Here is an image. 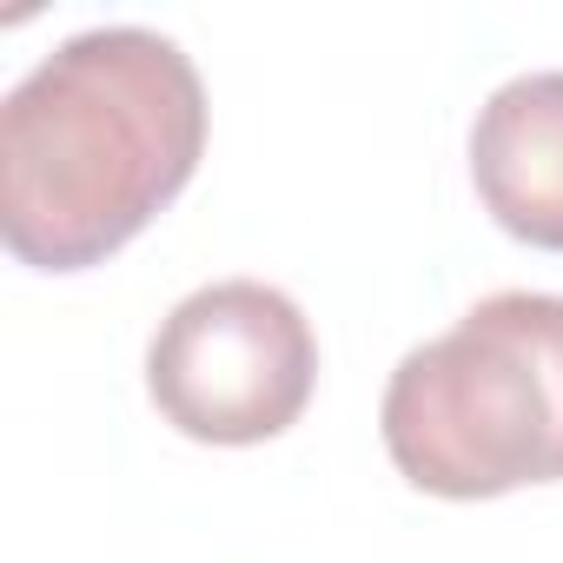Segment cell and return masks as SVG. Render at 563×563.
<instances>
[{
	"instance_id": "1",
	"label": "cell",
	"mask_w": 563,
	"mask_h": 563,
	"mask_svg": "<svg viewBox=\"0 0 563 563\" xmlns=\"http://www.w3.org/2000/svg\"><path fill=\"white\" fill-rule=\"evenodd\" d=\"M206 153V87L153 27L60 41L0 107V239L34 272H87L146 232Z\"/></svg>"
},
{
	"instance_id": "2",
	"label": "cell",
	"mask_w": 563,
	"mask_h": 563,
	"mask_svg": "<svg viewBox=\"0 0 563 563\" xmlns=\"http://www.w3.org/2000/svg\"><path fill=\"white\" fill-rule=\"evenodd\" d=\"M378 431L431 497H504L563 477V299L490 292L398 358Z\"/></svg>"
},
{
	"instance_id": "3",
	"label": "cell",
	"mask_w": 563,
	"mask_h": 563,
	"mask_svg": "<svg viewBox=\"0 0 563 563\" xmlns=\"http://www.w3.org/2000/svg\"><path fill=\"white\" fill-rule=\"evenodd\" d=\"M319 385L312 319L265 278H219L166 312L146 345L159 418L199 444H265L292 431Z\"/></svg>"
},
{
	"instance_id": "4",
	"label": "cell",
	"mask_w": 563,
	"mask_h": 563,
	"mask_svg": "<svg viewBox=\"0 0 563 563\" xmlns=\"http://www.w3.org/2000/svg\"><path fill=\"white\" fill-rule=\"evenodd\" d=\"M471 179L490 219L543 252H563V67L504 80L471 126Z\"/></svg>"
}]
</instances>
